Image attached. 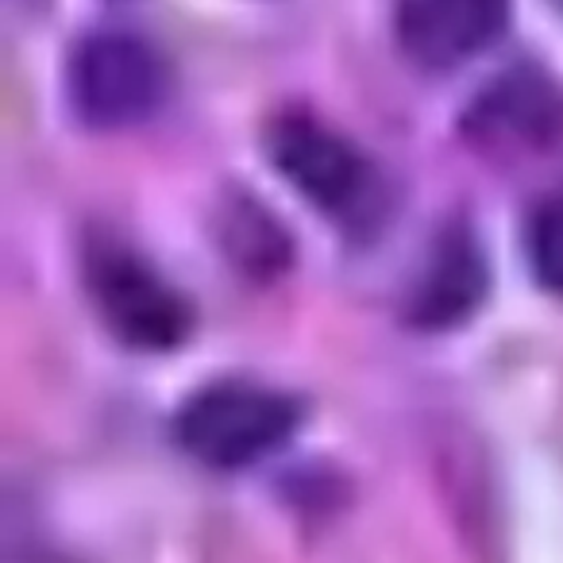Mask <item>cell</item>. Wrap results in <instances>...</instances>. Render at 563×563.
Listing matches in <instances>:
<instances>
[{"label":"cell","mask_w":563,"mask_h":563,"mask_svg":"<svg viewBox=\"0 0 563 563\" xmlns=\"http://www.w3.org/2000/svg\"><path fill=\"white\" fill-rule=\"evenodd\" d=\"M298 406L258 383H217L181 406L174 432L197 463L240 471L278 452L298 429Z\"/></svg>","instance_id":"1"},{"label":"cell","mask_w":563,"mask_h":563,"mask_svg":"<svg viewBox=\"0 0 563 563\" xmlns=\"http://www.w3.org/2000/svg\"><path fill=\"white\" fill-rule=\"evenodd\" d=\"M271 163L278 174L332 220H363L375 209L371 163L332 128L306 112L278 117L266 135Z\"/></svg>","instance_id":"2"},{"label":"cell","mask_w":563,"mask_h":563,"mask_svg":"<svg viewBox=\"0 0 563 563\" xmlns=\"http://www.w3.org/2000/svg\"><path fill=\"white\" fill-rule=\"evenodd\" d=\"M66 86L81 120L97 128H124L147 120L163 104L170 81L151 43L124 32H101L70 55Z\"/></svg>","instance_id":"3"},{"label":"cell","mask_w":563,"mask_h":563,"mask_svg":"<svg viewBox=\"0 0 563 563\" xmlns=\"http://www.w3.org/2000/svg\"><path fill=\"white\" fill-rule=\"evenodd\" d=\"M89 294H93L104 324L128 347L166 352V347L186 340V301L132 251L97 247L93 258H89Z\"/></svg>","instance_id":"4"},{"label":"cell","mask_w":563,"mask_h":563,"mask_svg":"<svg viewBox=\"0 0 563 563\" xmlns=\"http://www.w3.org/2000/svg\"><path fill=\"white\" fill-rule=\"evenodd\" d=\"M509 20V0H401L398 40L424 70L452 66L486 51Z\"/></svg>","instance_id":"5"},{"label":"cell","mask_w":563,"mask_h":563,"mask_svg":"<svg viewBox=\"0 0 563 563\" xmlns=\"http://www.w3.org/2000/svg\"><path fill=\"white\" fill-rule=\"evenodd\" d=\"M471 132L483 143H540L560 124V97L537 74H514L490 86L471 112Z\"/></svg>","instance_id":"6"},{"label":"cell","mask_w":563,"mask_h":563,"mask_svg":"<svg viewBox=\"0 0 563 563\" xmlns=\"http://www.w3.org/2000/svg\"><path fill=\"white\" fill-rule=\"evenodd\" d=\"M478 294H483V263H478L475 247L455 235V240H444V247L432 255V266L417 286L413 313L421 324L440 329V324L467 317Z\"/></svg>","instance_id":"7"},{"label":"cell","mask_w":563,"mask_h":563,"mask_svg":"<svg viewBox=\"0 0 563 563\" xmlns=\"http://www.w3.org/2000/svg\"><path fill=\"white\" fill-rule=\"evenodd\" d=\"M529 263L540 286L563 294V189H555L529 224Z\"/></svg>","instance_id":"8"}]
</instances>
